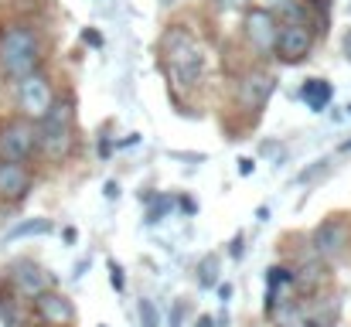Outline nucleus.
Wrapping results in <instances>:
<instances>
[{
    "mask_svg": "<svg viewBox=\"0 0 351 327\" xmlns=\"http://www.w3.org/2000/svg\"><path fill=\"white\" fill-rule=\"evenodd\" d=\"M75 147H79V136H75V99L65 93V96H55L51 109L38 119V150L48 154L51 160H65Z\"/></svg>",
    "mask_w": 351,
    "mask_h": 327,
    "instance_id": "1",
    "label": "nucleus"
},
{
    "mask_svg": "<svg viewBox=\"0 0 351 327\" xmlns=\"http://www.w3.org/2000/svg\"><path fill=\"white\" fill-rule=\"evenodd\" d=\"M0 69L10 82H21L34 72H41V41L31 27L10 24L0 34Z\"/></svg>",
    "mask_w": 351,
    "mask_h": 327,
    "instance_id": "2",
    "label": "nucleus"
},
{
    "mask_svg": "<svg viewBox=\"0 0 351 327\" xmlns=\"http://www.w3.org/2000/svg\"><path fill=\"white\" fill-rule=\"evenodd\" d=\"M160 51H164V65L171 72V79L178 86H198L202 75H205V51L202 45L184 31V27H171L160 41Z\"/></svg>",
    "mask_w": 351,
    "mask_h": 327,
    "instance_id": "3",
    "label": "nucleus"
},
{
    "mask_svg": "<svg viewBox=\"0 0 351 327\" xmlns=\"http://www.w3.org/2000/svg\"><path fill=\"white\" fill-rule=\"evenodd\" d=\"M38 154V123L27 116H14L0 123V160L27 164Z\"/></svg>",
    "mask_w": 351,
    "mask_h": 327,
    "instance_id": "4",
    "label": "nucleus"
},
{
    "mask_svg": "<svg viewBox=\"0 0 351 327\" xmlns=\"http://www.w3.org/2000/svg\"><path fill=\"white\" fill-rule=\"evenodd\" d=\"M51 103H55V89L45 72H34L17 82V106H21V116H27L31 123H38L51 109Z\"/></svg>",
    "mask_w": 351,
    "mask_h": 327,
    "instance_id": "5",
    "label": "nucleus"
},
{
    "mask_svg": "<svg viewBox=\"0 0 351 327\" xmlns=\"http://www.w3.org/2000/svg\"><path fill=\"white\" fill-rule=\"evenodd\" d=\"M311 48H314V31H311V24H280L273 55H276L283 65H304L307 55H311Z\"/></svg>",
    "mask_w": 351,
    "mask_h": 327,
    "instance_id": "6",
    "label": "nucleus"
},
{
    "mask_svg": "<svg viewBox=\"0 0 351 327\" xmlns=\"http://www.w3.org/2000/svg\"><path fill=\"white\" fill-rule=\"evenodd\" d=\"M242 31H245L249 45H252L259 55H273V48H276V34H280V21H276L273 10L249 7V10H245V21H242Z\"/></svg>",
    "mask_w": 351,
    "mask_h": 327,
    "instance_id": "7",
    "label": "nucleus"
},
{
    "mask_svg": "<svg viewBox=\"0 0 351 327\" xmlns=\"http://www.w3.org/2000/svg\"><path fill=\"white\" fill-rule=\"evenodd\" d=\"M273 93H276V75H269L263 69H252V72H245L239 79L235 99H239V106L249 109V112H263Z\"/></svg>",
    "mask_w": 351,
    "mask_h": 327,
    "instance_id": "8",
    "label": "nucleus"
},
{
    "mask_svg": "<svg viewBox=\"0 0 351 327\" xmlns=\"http://www.w3.org/2000/svg\"><path fill=\"white\" fill-rule=\"evenodd\" d=\"M311 245H314V252H317L321 259H335V256H341L345 245H348V225H345V218H338V215L324 218V221L314 228Z\"/></svg>",
    "mask_w": 351,
    "mask_h": 327,
    "instance_id": "9",
    "label": "nucleus"
},
{
    "mask_svg": "<svg viewBox=\"0 0 351 327\" xmlns=\"http://www.w3.org/2000/svg\"><path fill=\"white\" fill-rule=\"evenodd\" d=\"M34 314H38L41 324H48V327L75 324V307H72V300L62 297L58 290H45V293H38V297H34Z\"/></svg>",
    "mask_w": 351,
    "mask_h": 327,
    "instance_id": "10",
    "label": "nucleus"
},
{
    "mask_svg": "<svg viewBox=\"0 0 351 327\" xmlns=\"http://www.w3.org/2000/svg\"><path fill=\"white\" fill-rule=\"evenodd\" d=\"M31 188H34V178L27 164L0 160V202H24Z\"/></svg>",
    "mask_w": 351,
    "mask_h": 327,
    "instance_id": "11",
    "label": "nucleus"
},
{
    "mask_svg": "<svg viewBox=\"0 0 351 327\" xmlns=\"http://www.w3.org/2000/svg\"><path fill=\"white\" fill-rule=\"evenodd\" d=\"M10 280H14V287L24 293V297H38V293H45L48 290V273L34 263V259H17V263H10Z\"/></svg>",
    "mask_w": 351,
    "mask_h": 327,
    "instance_id": "12",
    "label": "nucleus"
},
{
    "mask_svg": "<svg viewBox=\"0 0 351 327\" xmlns=\"http://www.w3.org/2000/svg\"><path fill=\"white\" fill-rule=\"evenodd\" d=\"M300 99L314 109V112H324V109L331 106V99H335V86H331L328 79H311V82L300 89Z\"/></svg>",
    "mask_w": 351,
    "mask_h": 327,
    "instance_id": "13",
    "label": "nucleus"
},
{
    "mask_svg": "<svg viewBox=\"0 0 351 327\" xmlns=\"http://www.w3.org/2000/svg\"><path fill=\"white\" fill-rule=\"evenodd\" d=\"M55 225H51V218H27V221H17L7 235H3V245L7 242H17V239H34V235H48Z\"/></svg>",
    "mask_w": 351,
    "mask_h": 327,
    "instance_id": "14",
    "label": "nucleus"
},
{
    "mask_svg": "<svg viewBox=\"0 0 351 327\" xmlns=\"http://www.w3.org/2000/svg\"><path fill=\"white\" fill-rule=\"evenodd\" d=\"M198 283H202L205 290L219 287V256H205V259H202V266H198Z\"/></svg>",
    "mask_w": 351,
    "mask_h": 327,
    "instance_id": "15",
    "label": "nucleus"
},
{
    "mask_svg": "<svg viewBox=\"0 0 351 327\" xmlns=\"http://www.w3.org/2000/svg\"><path fill=\"white\" fill-rule=\"evenodd\" d=\"M324 273H328L324 263H311V266L300 269V276H293V283H300V287H317V283L324 280Z\"/></svg>",
    "mask_w": 351,
    "mask_h": 327,
    "instance_id": "16",
    "label": "nucleus"
},
{
    "mask_svg": "<svg viewBox=\"0 0 351 327\" xmlns=\"http://www.w3.org/2000/svg\"><path fill=\"white\" fill-rule=\"evenodd\" d=\"M293 276H297V273H290L287 266H273V269H266V290L276 293L283 283H293Z\"/></svg>",
    "mask_w": 351,
    "mask_h": 327,
    "instance_id": "17",
    "label": "nucleus"
},
{
    "mask_svg": "<svg viewBox=\"0 0 351 327\" xmlns=\"http://www.w3.org/2000/svg\"><path fill=\"white\" fill-rule=\"evenodd\" d=\"M136 314H140V324L143 327H160V314H157L154 300L140 297V300H136Z\"/></svg>",
    "mask_w": 351,
    "mask_h": 327,
    "instance_id": "18",
    "label": "nucleus"
},
{
    "mask_svg": "<svg viewBox=\"0 0 351 327\" xmlns=\"http://www.w3.org/2000/svg\"><path fill=\"white\" fill-rule=\"evenodd\" d=\"M174 205H178L174 198H160V202H157V205H154V208L147 212V221L154 225V221H160V218H167V212H171Z\"/></svg>",
    "mask_w": 351,
    "mask_h": 327,
    "instance_id": "19",
    "label": "nucleus"
},
{
    "mask_svg": "<svg viewBox=\"0 0 351 327\" xmlns=\"http://www.w3.org/2000/svg\"><path fill=\"white\" fill-rule=\"evenodd\" d=\"M259 150H263V157H273L276 164L283 160V147H280V143H269V140H266V143H263Z\"/></svg>",
    "mask_w": 351,
    "mask_h": 327,
    "instance_id": "20",
    "label": "nucleus"
},
{
    "mask_svg": "<svg viewBox=\"0 0 351 327\" xmlns=\"http://www.w3.org/2000/svg\"><path fill=\"white\" fill-rule=\"evenodd\" d=\"M229 256H232V259H242V256H245V235H242V232H239V235L232 239V245H229Z\"/></svg>",
    "mask_w": 351,
    "mask_h": 327,
    "instance_id": "21",
    "label": "nucleus"
},
{
    "mask_svg": "<svg viewBox=\"0 0 351 327\" xmlns=\"http://www.w3.org/2000/svg\"><path fill=\"white\" fill-rule=\"evenodd\" d=\"M181 317H184V300H174V307H171V321H167V327H181Z\"/></svg>",
    "mask_w": 351,
    "mask_h": 327,
    "instance_id": "22",
    "label": "nucleus"
},
{
    "mask_svg": "<svg viewBox=\"0 0 351 327\" xmlns=\"http://www.w3.org/2000/svg\"><path fill=\"white\" fill-rule=\"evenodd\" d=\"M82 41H86L89 48H103V34H99V31H93V27H86V31H82Z\"/></svg>",
    "mask_w": 351,
    "mask_h": 327,
    "instance_id": "23",
    "label": "nucleus"
},
{
    "mask_svg": "<svg viewBox=\"0 0 351 327\" xmlns=\"http://www.w3.org/2000/svg\"><path fill=\"white\" fill-rule=\"evenodd\" d=\"M110 273H113V276H110V280H113V287L123 290V287H126V283H123V269H119V263H113V259H110Z\"/></svg>",
    "mask_w": 351,
    "mask_h": 327,
    "instance_id": "24",
    "label": "nucleus"
},
{
    "mask_svg": "<svg viewBox=\"0 0 351 327\" xmlns=\"http://www.w3.org/2000/svg\"><path fill=\"white\" fill-rule=\"evenodd\" d=\"M219 7H226V10H239V7H245L249 0H215Z\"/></svg>",
    "mask_w": 351,
    "mask_h": 327,
    "instance_id": "25",
    "label": "nucleus"
},
{
    "mask_svg": "<svg viewBox=\"0 0 351 327\" xmlns=\"http://www.w3.org/2000/svg\"><path fill=\"white\" fill-rule=\"evenodd\" d=\"M239 174H242V178H249V174H252V160H249V157H242V160H239Z\"/></svg>",
    "mask_w": 351,
    "mask_h": 327,
    "instance_id": "26",
    "label": "nucleus"
},
{
    "mask_svg": "<svg viewBox=\"0 0 351 327\" xmlns=\"http://www.w3.org/2000/svg\"><path fill=\"white\" fill-rule=\"evenodd\" d=\"M341 51H345V58L351 62V27L345 31V38H341Z\"/></svg>",
    "mask_w": 351,
    "mask_h": 327,
    "instance_id": "27",
    "label": "nucleus"
},
{
    "mask_svg": "<svg viewBox=\"0 0 351 327\" xmlns=\"http://www.w3.org/2000/svg\"><path fill=\"white\" fill-rule=\"evenodd\" d=\"M178 205H181V208H184V212H188V215H195V212H198V205H195V202H191V198H181V202H178Z\"/></svg>",
    "mask_w": 351,
    "mask_h": 327,
    "instance_id": "28",
    "label": "nucleus"
},
{
    "mask_svg": "<svg viewBox=\"0 0 351 327\" xmlns=\"http://www.w3.org/2000/svg\"><path fill=\"white\" fill-rule=\"evenodd\" d=\"M219 297H222V304H229V300H232V287L222 283V287H219Z\"/></svg>",
    "mask_w": 351,
    "mask_h": 327,
    "instance_id": "29",
    "label": "nucleus"
},
{
    "mask_svg": "<svg viewBox=\"0 0 351 327\" xmlns=\"http://www.w3.org/2000/svg\"><path fill=\"white\" fill-rule=\"evenodd\" d=\"M119 195V184L117 181H106V198H117Z\"/></svg>",
    "mask_w": 351,
    "mask_h": 327,
    "instance_id": "30",
    "label": "nucleus"
},
{
    "mask_svg": "<svg viewBox=\"0 0 351 327\" xmlns=\"http://www.w3.org/2000/svg\"><path fill=\"white\" fill-rule=\"evenodd\" d=\"M62 239H65V242H75V239H79V232H75V228H65V232H62Z\"/></svg>",
    "mask_w": 351,
    "mask_h": 327,
    "instance_id": "31",
    "label": "nucleus"
},
{
    "mask_svg": "<svg viewBox=\"0 0 351 327\" xmlns=\"http://www.w3.org/2000/svg\"><path fill=\"white\" fill-rule=\"evenodd\" d=\"M195 327H215V321H212V317L205 314V317H198V324H195Z\"/></svg>",
    "mask_w": 351,
    "mask_h": 327,
    "instance_id": "32",
    "label": "nucleus"
},
{
    "mask_svg": "<svg viewBox=\"0 0 351 327\" xmlns=\"http://www.w3.org/2000/svg\"><path fill=\"white\" fill-rule=\"evenodd\" d=\"M341 150H345V154H351V140H345V143H341Z\"/></svg>",
    "mask_w": 351,
    "mask_h": 327,
    "instance_id": "33",
    "label": "nucleus"
},
{
    "mask_svg": "<svg viewBox=\"0 0 351 327\" xmlns=\"http://www.w3.org/2000/svg\"><path fill=\"white\" fill-rule=\"evenodd\" d=\"M311 327H324V324H311Z\"/></svg>",
    "mask_w": 351,
    "mask_h": 327,
    "instance_id": "34",
    "label": "nucleus"
},
{
    "mask_svg": "<svg viewBox=\"0 0 351 327\" xmlns=\"http://www.w3.org/2000/svg\"><path fill=\"white\" fill-rule=\"evenodd\" d=\"M348 109H351V106H348ZM348 116H351V112H348Z\"/></svg>",
    "mask_w": 351,
    "mask_h": 327,
    "instance_id": "35",
    "label": "nucleus"
},
{
    "mask_svg": "<svg viewBox=\"0 0 351 327\" xmlns=\"http://www.w3.org/2000/svg\"><path fill=\"white\" fill-rule=\"evenodd\" d=\"M348 7H351V3H348Z\"/></svg>",
    "mask_w": 351,
    "mask_h": 327,
    "instance_id": "36",
    "label": "nucleus"
}]
</instances>
